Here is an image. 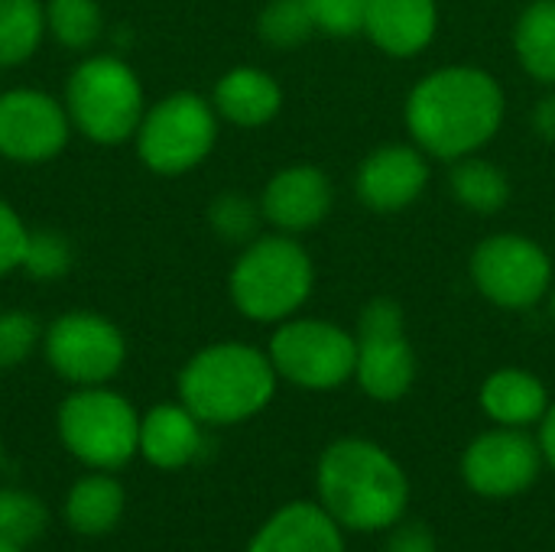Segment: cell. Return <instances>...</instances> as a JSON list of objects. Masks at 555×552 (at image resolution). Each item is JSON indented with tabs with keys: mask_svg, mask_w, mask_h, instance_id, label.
Returning a JSON list of instances; mask_svg holds the SVG:
<instances>
[{
	"mask_svg": "<svg viewBox=\"0 0 555 552\" xmlns=\"http://www.w3.org/2000/svg\"><path fill=\"white\" fill-rule=\"evenodd\" d=\"M507 94L478 65H442L426 72L406 94L403 120L410 140L442 163L481 153L504 127Z\"/></svg>",
	"mask_w": 555,
	"mask_h": 552,
	"instance_id": "6da1fadb",
	"label": "cell"
},
{
	"mask_svg": "<svg viewBox=\"0 0 555 552\" xmlns=\"http://www.w3.org/2000/svg\"><path fill=\"white\" fill-rule=\"evenodd\" d=\"M315 495L345 534H387L406 517L410 478L380 442L341 436L319 455Z\"/></svg>",
	"mask_w": 555,
	"mask_h": 552,
	"instance_id": "7a4b0ae2",
	"label": "cell"
},
{
	"mask_svg": "<svg viewBox=\"0 0 555 552\" xmlns=\"http://www.w3.org/2000/svg\"><path fill=\"white\" fill-rule=\"evenodd\" d=\"M179 400L205 426H237L260 416L280 387L270 355L247 342H211L179 371Z\"/></svg>",
	"mask_w": 555,
	"mask_h": 552,
	"instance_id": "3957f363",
	"label": "cell"
},
{
	"mask_svg": "<svg viewBox=\"0 0 555 552\" xmlns=\"http://www.w3.org/2000/svg\"><path fill=\"white\" fill-rule=\"evenodd\" d=\"M315 290V264L299 238L270 231L244 244L228 273L231 306L257 325H280L302 312Z\"/></svg>",
	"mask_w": 555,
	"mask_h": 552,
	"instance_id": "277c9868",
	"label": "cell"
},
{
	"mask_svg": "<svg viewBox=\"0 0 555 552\" xmlns=\"http://www.w3.org/2000/svg\"><path fill=\"white\" fill-rule=\"evenodd\" d=\"M75 133L94 146L130 143L146 111L137 68L117 52H91L75 62L62 91Z\"/></svg>",
	"mask_w": 555,
	"mask_h": 552,
	"instance_id": "5b68a950",
	"label": "cell"
},
{
	"mask_svg": "<svg viewBox=\"0 0 555 552\" xmlns=\"http://www.w3.org/2000/svg\"><path fill=\"white\" fill-rule=\"evenodd\" d=\"M55 429L65 452L91 472H117L140 452V413L107 384L75 387L59 403Z\"/></svg>",
	"mask_w": 555,
	"mask_h": 552,
	"instance_id": "8992f818",
	"label": "cell"
},
{
	"mask_svg": "<svg viewBox=\"0 0 555 552\" xmlns=\"http://www.w3.org/2000/svg\"><path fill=\"white\" fill-rule=\"evenodd\" d=\"M221 117L211 98L195 91H172L146 104L133 133L137 159L156 176H185L198 169L218 143Z\"/></svg>",
	"mask_w": 555,
	"mask_h": 552,
	"instance_id": "52a82bcc",
	"label": "cell"
},
{
	"mask_svg": "<svg viewBox=\"0 0 555 552\" xmlns=\"http://www.w3.org/2000/svg\"><path fill=\"white\" fill-rule=\"evenodd\" d=\"M267 355L280 381L309 394H328L354 381L358 342L354 332L341 329L338 322L293 316L273 325Z\"/></svg>",
	"mask_w": 555,
	"mask_h": 552,
	"instance_id": "ba28073f",
	"label": "cell"
},
{
	"mask_svg": "<svg viewBox=\"0 0 555 552\" xmlns=\"http://www.w3.org/2000/svg\"><path fill=\"white\" fill-rule=\"evenodd\" d=\"M468 273L475 290L498 309L527 312L553 293V257L520 231H494L472 251Z\"/></svg>",
	"mask_w": 555,
	"mask_h": 552,
	"instance_id": "9c48e42d",
	"label": "cell"
},
{
	"mask_svg": "<svg viewBox=\"0 0 555 552\" xmlns=\"http://www.w3.org/2000/svg\"><path fill=\"white\" fill-rule=\"evenodd\" d=\"M354 384L374 403H397L416 384V351L406 338L403 306L390 296L364 303L358 316Z\"/></svg>",
	"mask_w": 555,
	"mask_h": 552,
	"instance_id": "30bf717a",
	"label": "cell"
},
{
	"mask_svg": "<svg viewBox=\"0 0 555 552\" xmlns=\"http://www.w3.org/2000/svg\"><path fill=\"white\" fill-rule=\"evenodd\" d=\"M42 358L72 387H101L127 364L120 325L94 309H68L42 332Z\"/></svg>",
	"mask_w": 555,
	"mask_h": 552,
	"instance_id": "8fae6325",
	"label": "cell"
},
{
	"mask_svg": "<svg viewBox=\"0 0 555 552\" xmlns=\"http://www.w3.org/2000/svg\"><path fill=\"white\" fill-rule=\"evenodd\" d=\"M65 101L42 88L0 91V159L13 166H46L59 159L72 140Z\"/></svg>",
	"mask_w": 555,
	"mask_h": 552,
	"instance_id": "7c38bea8",
	"label": "cell"
},
{
	"mask_svg": "<svg viewBox=\"0 0 555 552\" xmlns=\"http://www.w3.org/2000/svg\"><path fill=\"white\" fill-rule=\"evenodd\" d=\"M459 472L472 495L507 501L527 495L537 485L543 472V452L530 429L491 426L465 446Z\"/></svg>",
	"mask_w": 555,
	"mask_h": 552,
	"instance_id": "4fadbf2b",
	"label": "cell"
},
{
	"mask_svg": "<svg viewBox=\"0 0 555 552\" xmlns=\"http://www.w3.org/2000/svg\"><path fill=\"white\" fill-rule=\"evenodd\" d=\"M429 185V156L416 143H384L371 150L358 172V202L374 215L406 211Z\"/></svg>",
	"mask_w": 555,
	"mask_h": 552,
	"instance_id": "5bb4252c",
	"label": "cell"
},
{
	"mask_svg": "<svg viewBox=\"0 0 555 552\" xmlns=\"http://www.w3.org/2000/svg\"><path fill=\"white\" fill-rule=\"evenodd\" d=\"M332 205H335V185L328 172L309 163L283 166L280 172L267 179L260 192L263 221L273 231H283L293 238L319 228L332 215Z\"/></svg>",
	"mask_w": 555,
	"mask_h": 552,
	"instance_id": "9a60e30c",
	"label": "cell"
},
{
	"mask_svg": "<svg viewBox=\"0 0 555 552\" xmlns=\"http://www.w3.org/2000/svg\"><path fill=\"white\" fill-rule=\"evenodd\" d=\"M244 552H348V543L319 501H289L260 524Z\"/></svg>",
	"mask_w": 555,
	"mask_h": 552,
	"instance_id": "2e32d148",
	"label": "cell"
},
{
	"mask_svg": "<svg viewBox=\"0 0 555 552\" xmlns=\"http://www.w3.org/2000/svg\"><path fill=\"white\" fill-rule=\"evenodd\" d=\"M439 33V0H367L364 33L384 55L413 59Z\"/></svg>",
	"mask_w": 555,
	"mask_h": 552,
	"instance_id": "e0dca14e",
	"label": "cell"
},
{
	"mask_svg": "<svg viewBox=\"0 0 555 552\" xmlns=\"http://www.w3.org/2000/svg\"><path fill=\"white\" fill-rule=\"evenodd\" d=\"M205 423L182 403H156L140 416V455L159 472H179L202 455Z\"/></svg>",
	"mask_w": 555,
	"mask_h": 552,
	"instance_id": "ac0fdd59",
	"label": "cell"
},
{
	"mask_svg": "<svg viewBox=\"0 0 555 552\" xmlns=\"http://www.w3.org/2000/svg\"><path fill=\"white\" fill-rule=\"evenodd\" d=\"M211 104L224 124L257 130L267 127L270 120L280 117L283 111V88L276 75L257 65H234L228 68L215 88H211Z\"/></svg>",
	"mask_w": 555,
	"mask_h": 552,
	"instance_id": "d6986e66",
	"label": "cell"
},
{
	"mask_svg": "<svg viewBox=\"0 0 555 552\" xmlns=\"http://www.w3.org/2000/svg\"><path fill=\"white\" fill-rule=\"evenodd\" d=\"M478 403H481V413L494 426L530 429V426H540V420L546 416L553 400H550L546 384L533 371L498 368L485 377V384L478 390Z\"/></svg>",
	"mask_w": 555,
	"mask_h": 552,
	"instance_id": "ffe728a7",
	"label": "cell"
},
{
	"mask_svg": "<svg viewBox=\"0 0 555 552\" xmlns=\"http://www.w3.org/2000/svg\"><path fill=\"white\" fill-rule=\"evenodd\" d=\"M124 511H127V495L111 472H91L78 478L62 504V517L68 530L88 540L107 537L120 524Z\"/></svg>",
	"mask_w": 555,
	"mask_h": 552,
	"instance_id": "44dd1931",
	"label": "cell"
},
{
	"mask_svg": "<svg viewBox=\"0 0 555 552\" xmlns=\"http://www.w3.org/2000/svg\"><path fill=\"white\" fill-rule=\"evenodd\" d=\"M449 192L472 215L491 218V215L504 211L511 202V176L498 163L485 159L481 153H472V156L452 163Z\"/></svg>",
	"mask_w": 555,
	"mask_h": 552,
	"instance_id": "7402d4cb",
	"label": "cell"
},
{
	"mask_svg": "<svg viewBox=\"0 0 555 552\" xmlns=\"http://www.w3.org/2000/svg\"><path fill=\"white\" fill-rule=\"evenodd\" d=\"M514 52L533 81L555 88V0H530L520 10L514 26Z\"/></svg>",
	"mask_w": 555,
	"mask_h": 552,
	"instance_id": "603a6c76",
	"label": "cell"
},
{
	"mask_svg": "<svg viewBox=\"0 0 555 552\" xmlns=\"http://www.w3.org/2000/svg\"><path fill=\"white\" fill-rule=\"evenodd\" d=\"M46 36V0H0V68L33 62Z\"/></svg>",
	"mask_w": 555,
	"mask_h": 552,
	"instance_id": "cb8c5ba5",
	"label": "cell"
},
{
	"mask_svg": "<svg viewBox=\"0 0 555 552\" xmlns=\"http://www.w3.org/2000/svg\"><path fill=\"white\" fill-rule=\"evenodd\" d=\"M46 29L68 52H91L104 36L98 0H46Z\"/></svg>",
	"mask_w": 555,
	"mask_h": 552,
	"instance_id": "d4e9b609",
	"label": "cell"
},
{
	"mask_svg": "<svg viewBox=\"0 0 555 552\" xmlns=\"http://www.w3.org/2000/svg\"><path fill=\"white\" fill-rule=\"evenodd\" d=\"M208 228L218 241L224 244H234V247H244L250 244L260 231L263 221V211H260V198H250L244 192H221L208 202Z\"/></svg>",
	"mask_w": 555,
	"mask_h": 552,
	"instance_id": "484cf974",
	"label": "cell"
},
{
	"mask_svg": "<svg viewBox=\"0 0 555 552\" xmlns=\"http://www.w3.org/2000/svg\"><path fill=\"white\" fill-rule=\"evenodd\" d=\"M315 33L306 0H267L257 13V36L270 49H299Z\"/></svg>",
	"mask_w": 555,
	"mask_h": 552,
	"instance_id": "4316f807",
	"label": "cell"
},
{
	"mask_svg": "<svg viewBox=\"0 0 555 552\" xmlns=\"http://www.w3.org/2000/svg\"><path fill=\"white\" fill-rule=\"evenodd\" d=\"M75 267V247L68 241V234H62L59 228H33L29 231V244H26V257H23V273L39 280V283H55L62 277H68Z\"/></svg>",
	"mask_w": 555,
	"mask_h": 552,
	"instance_id": "83f0119b",
	"label": "cell"
},
{
	"mask_svg": "<svg viewBox=\"0 0 555 552\" xmlns=\"http://www.w3.org/2000/svg\"><path fill=\"white\" fill-rule=\"evenodd\" d=\"M46 524H49V511L36 495L16 488L0 491V540L29 547L42 537Z\"/></svg>",
	"mask_w": 555,
	"mask_h": 552,
	"instance_id": "f1b7e54d",
	"label": "cell"
},
{
	"mask_svg": "<svg viewBox=\"0 0 555 552\" xmlns=\"http://www.w3.org/2000/svg\"><path fill=\"white\" fill-rule=\"evenodd\" d=\"M46 325L29 309H3L0 312V371H13L26 364L42 348Z\"/></svg>",
	"mask_w": 555,
	"mask_h": 552,
	"instance_id": "f546056e",
	"label": "cell"
},
{
	"mask_svg": "<svg viewBox=\"0 0 555 552\" xmlns=\"http://www.w3.org/2000/svg\"><path fill=\"white\" fill-rule=\"evenodd\" d=\"M315 29L332 39H351L364 33L367 0H306Z\"/></svg>",
	"mask_w": 555,
	"mask_h": 552,
	"instance_id": "4dcf8cb0",
	"label": "cell"
},
{
	"mask_svg": "<svg viewBox=\"0 0 555 552\" xmlns=\"http://www.w3.org/2000/svg\"><path fill=\"white\" fill-rule=\"evenodd\" d=\"M29 231L33 228L23 221V215L7 198H0V280L23 270Z\"/></svg>",
	"mask_w": 555,
	"mask_h": 552,
	"instance_id": "1f68e13d",
	"label": "cell"
},
{
	"mask_svg": "<svg viewBox=\"0 0 555 552\" xmlns=\"http://www.w3.org/2000/svg\"><path fill=\"white\" fill-rule=\"evenodd\" d=\"M384 552H439V543H436V534L426 524L400 521L397 527L387 530Z\"/></svg>",
	"mask_w": 555,
	"mask_h": 552,
	"instance_id": "d6a6232c",
	"label": "cell"
},
{
	"mask_svg": "<svg viewBox=\"0 0 555 552\" xmlns=\"http://www.w3.org/2000/svg\"><path fill=\"white\" fill-rule=\"evenodd\" d=\"M533 130L543 143L555 146V88H550L533 107Z\"/></svg>",
	"mask_w": 555,
	"mask_h": 552,
	"instance_id": "836d02e7",
	"label": "cell"
},
{
	"mask_svg": "<svg viewBox=\"0 0 555 552\" xmlns=\"http://www.w3.org/2000/svg\"><path fill=\"white\" fill-rule=\"evenodd\" d=\"M537 442H540V452H543V465H550L555 472V400L550 403L546 416L540 420V426H537Z\"/></svg>",
	"mask_w": 555,
	"mask_h": 552,
	"instance_id": "e575fe53",
	"label": "cell"
},
{
	"mask_svg": "<svg viewBox=\"0 0 555 552\" xmlns=\"http://www.w3.org/2000/svg\"><path fill=\"white\" fill-rule=\"evenodd\" d=\"M0 552H26V547H20V543H10V540H0Z\"/></svg>",
	"mask_w": 555,
	"mask_h": 552,
	"instance_id": "d590c367",
	"label": "cell"
},
{
	"mask_svg": "<svg viewBox=\"0 0 555 552\" xmlns=\"http://www.w3.org/2000/svg\"><path fill=\"white\" fill-rule=\"evenodd\" d=\"M546 299H550V319H553V325H555V286H553V293H550Z\"/></svg>",
	"mask_w": 555,
	"mask_h": 552,
	"instance_id": "8d00e7d4",
	"label": "cell"
},
{
	"mask_svg": "<svg viewBox=\"0 0 555 552\" xmlns=\"http://www.w3.org/2000/svg\"><path fill=\"white\" fill-rule=\"evenodd\" d=\"M0 465H3V446H0Z\"/></svg>",
	"mask_w": 555,
	"mask_h": 552,
	"instance_id": "74e56055",
	"label": "cell"
},
{
	"mask_svg": "<svg viewBox=\"0 0 555 552\" xmlns=\"http://www.w3.org/2000/svg\"><path fill=\"white\" fill-rule=\"evenodd\" d=\"M0 91H3V88H0Z\"/></svg>",
	"mask_w": 555,
	"mask_h": 552,
	"instance_id": "f35d334b",
	"label": "cell"
}]
</instances>
